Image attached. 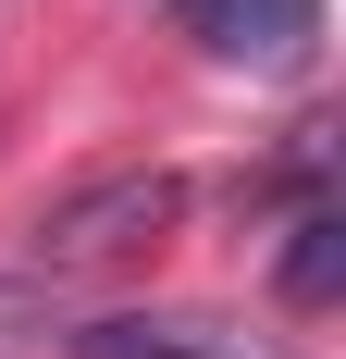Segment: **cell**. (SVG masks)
<instances>
[{"instance_id":"3","label":"cell","mask_w":346,"mask_h":359,"mask_svg":"<svg viewBox=\"0 0 346 359\" xmlns=\"http://www.w3.org/2000/svg\"><path fill=\"white\" fill-rule=\"evenodd\" d=\"M198 37L235 74H297L321 37V0H198Z\"/></svg>"},{"instance_id":"2","label":"cell","mask_w":346,"mask_h":359,"mask_svg":"<svg viewBox=\"0 0 346 359\" xmlns=\"http://www.w3.org/2000/svg\"><path fill=\"white\" fill-rule=\"evenodd\" d=\"M74 359H284V347H260L223 310H111L74 334Z\"/></svg>"},{"instance_id":"4","label":"cell","mask_w":346,"mask_h":359,"mask_svg":"<svg viewBox=\"0 0 346 359\" xmlns=\"http://www.w3.org/2000/svg\"><path fill=\"white\" fill-rule=\"evenodd\" d=\"M334 285H346V211H297V223H284V297L321 310Z\"/></svg>"},{"instance_id":"1","label":"cell","mask_w":346,"mask_h":359,"mask_svg":"<svg viewBox=\"0 0 346 359\" xmlns=\"http://www.w3.org/2000/svg\"><path fill=\"white\" fill-rule=\"evenodd\" d=\"M173 211H186L173 174H99V186H74V198L37 211V260H50V273L124 260V248H148V236H173Z\"/></svg>"}]
</instances>
